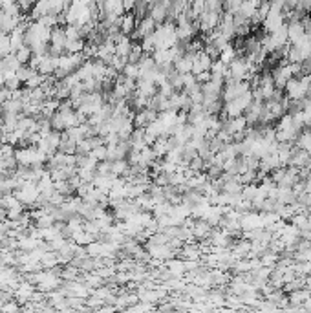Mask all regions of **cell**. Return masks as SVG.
Returning <instances> with one entry per match:
<instances>
[{"label": "cell", "instance_id": "1", "mask_svg": "<svg viewBox=\"0 0 311 313\" xmlns=\"http://www.w3.org/2000/svg\"><path fill=\"white\" fill-rule=\"evenodd\" d=\"M304 287H308L311 291V273L310 275H306V279H304Z\"/></svg>", "mask_w": 311, "mask_h": 313}]
</instances>
